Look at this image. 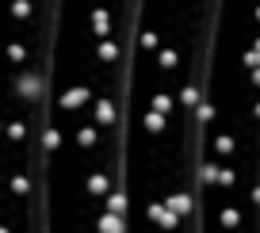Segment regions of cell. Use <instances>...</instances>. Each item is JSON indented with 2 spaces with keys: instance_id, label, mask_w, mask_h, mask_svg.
Wrapping results in <instances>:
<instances>
[{
  "instance_id": "6da1fadb",
  "label": "cell",
  "mask_w": 260,
  "mask_h": 233,
  "mask_svg": "<svg viewBox=\"0 0 260 233\" xmlns=\"http://www.w3.org/2000/svg\"><path fill=\"white\" fill-rule=\"evenodd\" d=\"M146 222H153V225H161V233H176L180 229V218L176 214H172V210H169V203H146Z\"/></svg>"
},
{
  "instance_id": "7a4b0ae2",
  "label": "cell",
  "mask_w": 260,
  "mask_h": 233,
  "mask_svg": "<svg viewBox=\"0 0 260 233\" xmlns=\"http://www.w3.org/2000/svg\"><path fill=\"white\" fill-rule=\"evenodd\" d=\"M165 203H169V210L180 218V222H184V218H191L195 207H199V199H195L187 187H176V191H169V195H165Z\"/></svg>"
},
{
  "instance_id": "3957f363",
  "label": "cell",
  "mask_w": 260,
  "mask_h": 233,
  "mask_svg": "<svg viewBox=\"0 0 260 233\" xmlns=\"http://www.w3.org/2000/svg\"><path fill=\"white\" fill-rule=\"evenodd\" d=\"M241 222H245V210L237 207V203H226V207L218 210V225L222 229H241Z\"/></svg>"
},
{
  "instance_id": "277c9868",
  "label": "cell",
  "mask_w": 260,
  "mask_h": 233,
  "mask_svg": "<svg viewBox=\"0 0 260 233\" xmlns=\"http://www.w3.org/2000/svg\"><path fill=\"white\" fill-rule=\"evenodd\" d=\"M199 104H203V99H199V81H187L184 88H180V111H195Z\"/></svg>"
},
{
  "instance_id": "5b68a950",
  "label": "cell",
  "mask_w": 260,
  "mask_h": 233,
  "mask_svg": "<svg viewBox=\"0 0 260 233\" xmlns=\"http://www.w3.org/2000/svg\"><path fill=\"white\" fill-rule=\"evenodd\" d=\"M149 111H161V115H169V119H172V115L180 111V104L172 99V92H157V96L149 99Z\"/></svg>"
},
{
  "instance_id": "8992f818",
  "label": "cell",
  "mask_w": 260,
  "mask_h": 233,
  "mask_svg": "<svg viewBox=\"0 0 260 233\" xmlns=\"http://www.w3.org/2000/svg\"><path fill=\"white\" fill-rule=\"evenodd\" d=\"M211 149L218 153V157H234V153H237V138L234 134H214L211 138Z\"/></svg>"
},
{
  "instance_id": "52a82bcc",
  "label": "cell",
  "mask_w": 260,
  "mask_h": 233,
  "mask_svg": "<svg viewBox=\"0 0 260 233\" xmlns=\"http://www.w3.org/2000/svg\"><path fill=\"white\" fill-rule=\"evenodd\" d=\"M142 126H146L149 134H165V130H169V115H161V111H146V115H142Z\"/></svg>"
},
{
  "instance_id": "ba28073f",
  "label": "cell",
  "mask_w": 260,
  "mask_h": 233,
  "mask_svg": "<svg viewBox=\"0 0 260 233\" xmlns=\"http://www.w3.org/2000/svg\"><path fill=\"white\" fill-rule=\"evenodd\" d=\"M92 35H100V39H107V35H111V16H107V8H96V12H92Z\"/></svg>"
},
{
  "instance_id": "9c48e42d",
  "label": "cell",
  "mask_w": 260,
  "mask_h": 233,
  "mask_svg": "<svg viewBox=\"0 0 260 233\" xmlns=\"http://www.w3.org/2000/svg\"><path fill=\"white\" fill-rule=\"evenodd\" d=\"M107 214H122V218L130 214V199H126V191H111V195H107Z\"/></svg>"
},
{
  "instance_id": "30bf717a",
  "label": "cell",
  "mask_w": 260,
  "mask_h": 233,
  "mask_svg": "<svg viewBox=\"0 0 260 233\" xmlns=\"http://www.w3.org/2000/svg\"><path fill=\"white\" fill-rule=\"evenodd\" d=\"M157 65H161L165 73H172L180 65V50L176 46H161V50H157Z\"/></svg>"
},
{
  "instance_id": "8fae6325",
  "label": "cell",
  "mask_w": 260,
  "mask_h": 233,
  "mask_svg": "<svg viewBox=\"0 0 260 233\" xmlns=\"http://www.w3.org/2000/svg\"><path fill=\"white\" fill-rule=\"evenodd\" d=\"M100 233H130L126 218H122V214H104V218H100Z\"/></svg>"
},
{
  "instance_id": "7c38bea8",
  "label": "cell",
  "mask_w": 260,
  "mask_h": 233,
  "mask_svg": "<svg viewBox=\"0 0 260 233\" xmlns=\"http://www.w3.org/2000/svg\"><path fill=\"white\" fill-rule=\"evenodd\" d=\"M241 69H245V73H249V69H260V35L252 39L249 50H241Z\"/></svg>"
},
{
  "instance_id": "4fadbf2b",
  "label": "cell",
  "mask_w": 260,
  "mask_h": 233,
  "mask_svg": "<svg viewBox=\"0 0 260 233\" xmlns=\"http://www.w3.org/2000/svg\"><path fill=\"white\" fill-rule=\"evenodd\" d=\"M195 119L203 122V126H211V122H214V119H218V104H214V99H211V96H207V99H203V104L195 107Z\"/></svg>"
},
{
  "instance_id": "5bb4252c",
  "label": "cell",
  "mask_w": 260,
  "mask_h": 233,
  "mask_svg": "<svg viewBox=\"0 0 260 233\" xmlns=\"http://www.w3.org/2000/svg\"><path fill=\"white\" fill-rule=\"evenodd\" d=\"M138 46L153 54V50H161V35H157L153 27H149V31H138Z\"/></svg>"
},
{
  "instance_id": "9a60e30c",
  "label": "cell",
  "mask_w": 260,
  "mask_h": 233,
  "mask_svg": "<svg viewBox=\"0 0 260 233\" xmlns=\"http://www.w3.org/2000/svg\"><path fill=\"white\" fill-rule=\"evenodd\" d=\"M96 122H104V126L115 122V104H111V99H100V104H96Z\"/></svg>"
},
{
  "instance_id": "2e32d148",
  "label": "cell",
  "mask_w": 260,
  "mask_h": 233,
  "mask_svg": "<svg viewBox=\"0 0 260 233\" xmlns=\"http://www.w3.org/2000/svg\"><path fill=\"white\" fill-rule=\"evenodd\" d=\"M237 184H241V176H237V169H230V164H222V172H218V187H226V191H230V187H237Z\"/></svg>"
},
{
  "instance_id": "e0dca14e",
  "label": "cell",
  "mask_w": 260,
  "mask_h": 233,
  "mask_svg": "<svg viewBox=\"0 0 260 233\" xmlns=\"http://www.w3.org/2000/svg\"><path fill=\"white\" fill-rule=\"evenodd\" d=\"M61 104H65V107H81V104H88V88H73L69 96L61 99Z\"/></svg>"
},
{
  "instance_id": "ac0fdd59",
  "label": "cell",
  "mask_w": 260,
  "mask_h": 233,
  "mask_svg": "<svg viewBox=\"0 0 260 233\" xmlns=\"http://www.w3.org/2000/svg\"><path fill=\"white\" fill-rule=\"evenodd\" d=\"M100 57H104V61H115V57H119V46H115V42H100Z\"/></svg>"
},
{
  "instance_id": "d6986e66",
  "label": "cell",
  "mask_w": 260,
  "mask_h": 233,
  "mask_svg": "<svg viewBox=\"0 0 260 233\" xmlns=\"http://www.w3.org/2000/svg\"><path fill=\"white\" fill-rule=\"evenodd\" d=\"M88 191H92V195H104V191H107V176H92V180H88Z\"/></svg>"
},
{
  "instance_id": "ffe728a7",
  "label": "cell",
  "mask_w": 260,
  "mask_h": 233,
  "mask_svg": "<svg viewBox=\"0 0 260 233\" xmlns=\"http://www.w3.org/2000/svg\"><path fill=\"white\" fill-rule=\"evenodd\" d=\"M77 142H81L84 149H88V145H96V130H88V126H84L81 134H77Z\"/></svg>"
},
{
  "instance_id": "44dd1931",
  "label": "cell",
  "mask_w": 260,
  "mask_h": 233,
  "mask_svg": "<svg viewBox=\"0 0 260 233\" xmlns=\"http://www.w3.org/2000/svg\"><path fill=\"white\" fill-rule=\"evenodd\" d=\"M249 115H252V122H260V96L252 99V111H249Z\"/></svg>"
},
{
  "instance_id": "7402d4cb",
  "label": "cell",
  "mask_w": 260,
  "mask_h": 233,
  "mask_svg": "<svg viewBox=\"0 0 260 233\" xmlns=\"http://www.w3.org/2000/svg\"><path fill=\"white\" fill-rule=\"evenodd\" d=\"M252 23L260 27V0H256V4H252Z\"/></svg>"
},
{
  "instance_id": "603a6c76",
  "label": "cell",
  "mask_w": 260,
  "mask_h": 233,
  "mask_svg": "<svg viewBox=\"0 0 260 233\" xmlns=\"http://www.w3.org/2000/svg\"><path fill=\"white\" fill-rule=\"evenodd\" d=\"M252 203L260 207V184H252Z\"/></svg>"
}]
</instances>
